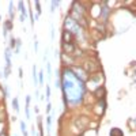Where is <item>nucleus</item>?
Masks as SVG:
<instances>
[{
	"label": "nucleus",
	"mask_w": 136,
	"mask_h": 136,
	"mask_svg": "<svg viewBox=\"0 0 136 136\" xmlns=\"http://www.w3.org/2000/svg\"><path fill=\"white\" fill-rule=\"evenodd\" d=\"M4 25H5V27H7V30H10V29H11V22L10 21H7Z\"/></svg>",
	"instance_id": "obj_21"
},
{
	"label": "nucleus",
	"mask_w": 136,
	"mask_h": 136,
	"mask_svg": "<svg viewBox=\"0 0 136 136\" xmlns=\"http://www.w3.org/2000/svg\"><path fill=\"white\" fill-rule=\"evenodd\" d=\"M61 87L65 97H68V102L71 105H78L82 101L85 94V86L80 79H78L76 75L71 69L65 68L61 79Z\"/></svg>",
	"instance_id": "obj_1"
},
{
	"label": "nucleus",
	"mask_w": 136,
	"mask_h": 136,
	"mask_svg": "<svg viewBox=\"0 0 136 136\" xmlns=\"http://www.w3.org/2000/svg\"><path fill=\"white\" fill-rule=\"evenodd\" d=\"M50 124H52V116H48V132L50 131Z\"/></svg>",
	"instance_id": "obj_17"
},
{
	"label": "nucleus",
	"mask_w": 136,
	"mask_h": 136,
	"mask_svg": "<svg viewBox=\"0 0 136 136\" xmlns=\"http://www.w3.org/2000/svg\"><path fill=\"white\" fill-rule=\"evenodd\" d=\"M12 108H14V110L18 113L19 112V103H18V98H14L12 99Z\"/></svg>",
	"instance_id": "obj_10"
},
{
	"label": "nucleus",
	"mask_w": 136,
	"mask_h": 136,
	"mask_svg": "<svg viewBox=\"0 0 136 136\" xmlns=\"http://www.w3.org/2000/svg\"><path fill=\"white\" fill-rule=\"evenodd\" d=\"M64 23H65V30L69 31L72 36L79 37V34H82V27H80V26L78 25V23L75 22L72 18H68V16H67Z\"/></svg>",
	"instance_id": "obj_2"
},
{
	"label": "nucleus",
	"mask_w": 136,
	"mask_h": 136,
	"mask_svg": "<svg viewBox=\"0 0 136 136\" xmlns=\"http://www.w3.org/2000/svg\"><path fill=\"white\" fill-rule=\"evenodd\" d=\"M56 7H59V1H52V8H50L52 12L56 11Z\"/></svg>",
	"instance_id": "obj_13"
},
{
	"label": "nucleus",
	"mask_w": 136,
	"mask_h": 136,
	"mask_svg": "<svg viewBox=\"0 0 136 136\" xmlns=\"http://www.w3.org/2000/svg\"><path fill=\"white\" fill-rule=\"evenodd\" d=\"M63 48H64V52L65 53H72V52L75 50V46L69 42V44H65V42H63Z\"/></svg>",
	"instance_id": "obj_5"
},
{
	"label": "nucleus",
	"mask_w": 136,
	"mask_h": 136,
	"mask_svg": "<svg viewBox=\"0 0 136 136\" xmlns=\"http://www.w3.org/2000/svg\"><path fill=\"white\" fill-rule=\"evenodd\" d=\"M102 7H101V12H99V16L102 18V21H106V18H108V15H109V12H110V10H109V7H106V4L108 3L106 1H103L102 3Z\"/></svg>",
	"instance_id": "obj_3"
},
{
	"label": "nucleus",
	"mask_w": 136,
	"mask_h": 136,
	"mask_svg": "<svg viewBox=\"0 0 136 136\" xmlns=\"http://www.w3.org/2000/svg\"><path fill=\"white\" fill-rule=\"evenodd\" d=\"M33 82H34V86H38V72H37V68L36 65H33Z\"/></svg>",
	"instance_id": "obj_7"
},
{
	"label": "nucleus",
	"mask_w": 136,
	"mask_h": 136,
	"mask_svg": "<svg viewBox=\"0 0 136 136\" xmlns=\"http://www.w3.org/2000/svg\"><path fill=\"white\" fill-rule=\"evenodd\" d=\"M15 136H18V135H15Z\"/></svg>",
	"instance_id": "obj_25"
},
{
	"label": "nucleus",
	"mask_w": 136,
	"mask_h": 136,
	"mask_svg": "<svg viewBox=\"0 0 136 136\" xmlns=\"http://www.w3.org/2000/svg\"><path fill=\"white\" fill-rule=\"evenodd\" d=\"M34 52H38V41H37V37H34Z\"/></svg>",
	"instance_id": "obj_15"
},
{
	"label": "nucleus",
	"mask_w": 136,
	"mask_h": 136,
	"mask_svg": "<svg viewBox=\"0 0 136 136\" xmlns=\"http://www.w3.org/2000/svg\"><path fill=\"white\" fill-rule=\"evenodd\" d=\"M54 38V26L52 25V40Z\"/></svg>",
	"instance_id": "obj_23"
},
{
	"label": "nucleus",
	"mask_w": 136,
	"mask_h": 136,
	"mask_svg": "<svg viewBox=\"0 0 136 136\" xmlns=\"http://www.w3.org/2000/svg\"><path fill=\"white\" fill-rule=\"evenodd\" d=\"M46 71H48V76H50L52 75V68H50V64H49L48 61H46Z\"/></svg>",
	"instance_id": "obj_16"
},
{
	"label": "nucleus",
	"mask_w": 136,
	"mask_h": 136,
	"mask_svg": "<svg viewBox=\"0 0 136 136\" xmlns=\"http://www.w3.org/2000/svg\"><path fill=\"white\" fill-rule=\"evenodd\" d=\"M8 75H10V67H5L4 68V78H8Z\"/></svg>",
	"instance_id": "obj_19"
},
{
	"label": "nucleus",
	"mask_w": 136,
	"mask_h": 136,
	"mask_svg": "<svg viewBox=\"0 0 136 136\" xmlns=\"http://www.w3.org/2000/svg\"><path fill=\"white\" fill-rule=\"evenodd\" d=\"M8 14H10V18H14V4L12 1H10V8H8Z\"/></svg>",
	"instance_id": "obj_11"
},
{
	"label": "nucleus",
	"mask_w": 136,
	"mask_h": 136,
	"mask_svg": "<svg viewBox=\"0 0 136 136\" xmlns=\"http://www.w3.org/2000/svg\"><path fill=\"white\" fill-rule=\"evenodd\" d=\"M22 72H23V71H22V68H19V76H21V78H22V75H23Z\"/></svg>",
	"instance_id": "obj_24"
},
{
	"label": "nucleus",
	"mask_w": 136,
	"mask_h": 136,
	"mask_svg": "<svg viewBox=\"0 0 136 136\" xmlns=\"http://www.w3.org/2000/svg\"><path fill=\"white\" fill-rule=\"evenodd\" d=\"M49 97H50V87L46 86V99L48 101H49Z\"/></svg>",
	"instance_id": "obj_18"
},
{
	"label": "nucleus",
	"mask_w": 136,
	"mask_h": 136,
	"mask_svg": "<svg viewBox=\"0 0 136 136\" xmlns=\"http://www.w3.org/2000/svg\"><path fill=\"white\" fill-rule=\"evenodd\" d=\"M16 45V40L14 38V37H11V40H10V49H14V46Z\"/></svg>",
	"instance_id": "obj_12"
},
{
	"label": "nucleus",
	"mask_w": 136,
	"mask_h": 136,
	"mask_svg": "<svg viewBox=\"0 0 136 136\" xmlns=\"http://www.w3.org/2000/svg\"><path fill=\"white\" fill-rule=\"evenodd\" d=\"M50 109H52V105H50V103L48 102V105H46V112H48V113H49V112H50Z\"/></svg>",
	"instance_id": "obj_22"
},
{
	"label": "nucleus",
	"mask_w": 136,
	"mask_h": 136,
	"mask_svg": "<svg viewBox=\"0 0 136 136\" xmlns=\"http://www.w3.org/2000/svg\"><path fill=\"white\" fill-rule=\"evenodd\" d=\"M38 82L40 83H41V85H42V83H44V72H40V74H38Z\"/></svg>",
	"instance_id": "obj_14"
},
{
	"label": "nucleus",
	"mask_w": 136,
	"mask_h": 136,
	"mask_svg": "<svg viewBox=\"0 0 136 136\" xmlns=\"http://www.w3.org/2000/svg\"><path fill=\"white\" fill-rule=\"evenodd\" d=\"M4 56H5V63H7V67L11 65V49L7 48L4 52Z\"/></svg>",
	"instance_id": "obj_6"
},
{
	"label": "nucleus",
	"mask_w": 136,
	"mask_h": 136,
	"mask_svg": "<svg viewBox=\"0 0 136 136\" xmlns=\"http://www.w3.org/2000/svg\"><path fill=\"white\" fill-rule=\"evenodd\" d=\"M21 131H22L23 136H29V135H27V127H26L25 121H21Z\"/></svg>",
	"instance_id": "obj_9"
},
{
	"label": "nucleus",
	"mask_w": 136,
	"mask_h": 136,
	"mask_svg": "<svg viewBox=\"0 0 136 136\" xmlns=\"http://www.w3.org/2000/svg\"><path fill=\"white\" fill-rule=\"evenodd\" d=\"M36 7H37V12H38V15L41 14V8H40V1H36Z\"/></svg>",
	"instance_id": "obj_20"
},
{
	"label": "nucleus",
	"mask_w": 136,
	"mask_h": 136,
	"mask_svg": "<svg viewBox=\"0 0 136 136\" xmlns=\"http://www.w3.org/2000/svg\"><path fill=\"white\" fill-rule=\"evenodd\" d=\"M19 10H21V19H19V21L23 22L26 19V8H25V5H23V1H19Z\"/></svg>",
	"instance_id": "obj_4"
},
{
	"label": "nucleus",
	"mask_w": 136,
	"mask_h": 136,
	"mask_svg": "<svg viewBox=\"0 0 136 136\" xmlns=\"http://www.w3.org/2000/svg\"><path fill=\"white\" fill-rule=\"evenodd\" d=\"M110 136H124V132L120 128H112L110 129Z\"/></svg>",
	"instance_id": "obj_8"
}]
</instances>
